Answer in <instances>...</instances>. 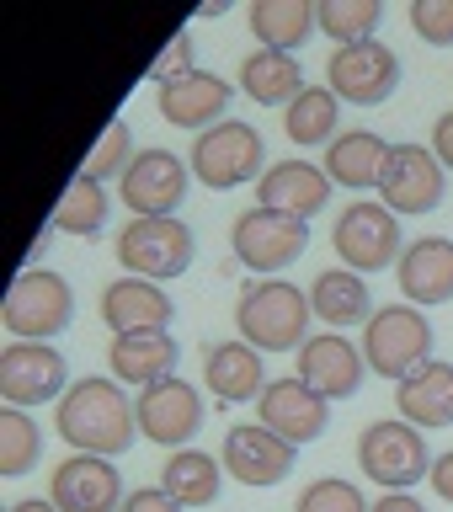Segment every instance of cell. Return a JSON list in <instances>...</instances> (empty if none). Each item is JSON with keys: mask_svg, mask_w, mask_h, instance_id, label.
I'll list each match as a JSON object with an SVG mask.
<instances>
[{"mask_svg": "<svg viewBox=\"0 0 453 512\" xmlns=\"http://www.w3.org/2000/svg\"><path fill=\"white\" fill-rule=\"evenodd\" d=\"M54 427L75 454L118 459L139 438V406L123 395L118 379L86 374V379H75L70 390H64V400L54 406Z\"/></svg>", "mask_w": 453, "mask_h": 512, "instance_id": "6da1fadb", "label": "cell"}, {"mask_svg": "<svg viewBox=\"0 0 453 512\" xmlns=\"http://www.w3.org/2000/svg\"><path fill=\"white\" fill-rule=\"evenodd\" d=\"M315 304L304 288H294L288 278H262L251 283L246 294L235 299V331L240 342H251L256 352H294L304 347L310 336H304V326H310Z\"/></svg>", "mask_w": 453, "mask_h": 512, "instance_id": "7a4b0ae2", "label": "cell"}, {"mask_svg": "<svg viewBox=\"0 0 453 512\" xmlns=\"http://www.w3.org/2000/svg\"><path fill=\"white\" fill-rule=\"evenodd\" d=\"M75 320V288L54 267H22L0 299V326L11 342H54Z\"/></svg>", "mask_w": 453, "mask_h": 512, "instance_id": "3957f363", "label": "cell"}, {"mask_svg": "<svg viewBox=\"0 0 453 512\" xmlns=\"http://www.w3.org/2000/svg\"><path fill=\"white\" fill-rule=\"evenodd\" d=\"M187 166H192V176H198L203 187L230 192V187H246L251 176L256 182L267 176V144H262V134H256L251 123L224 118V123L208 128V134L192 139Z\"/></svg>", "mask_w": 453, "mask_h": 512, "instance_id": "277c9868", "label": "cell"}, {"mask_svg": "<svg viewBox=\"0 0 453 512\" xmlns=\"http://www.w3.org/2000/svg\"><path fill=\"white\" fill-rule=\"evenodd\" d=\"M432 326L416 304H384L363 326V358L379 379H411L422 363H432Z\"/></svg>", "mask_w": 453, "mask_h": 512, "instance_id": "5b68a950", "label": "cell"}, {"mask_svg": "<svg viewBox=\"0 0 453 512\" xmlns=\"http://www.w3.org/2000/svg\"><path fill=\"white\" fill-rule=\"evenodd\" d=\"M432 464L438 459H432L422 427L400 422V416H390V422H368L363 438H358V470L384 491H411L422 475H432Z\"/></svg>", "mask_w": 453, "mask_h": 512, "instance_id": "8992f818", "label": "cell"}, {"mask_svg": "<svg viewBox=\"0 0 453 512\" xmlns=\"http://www.w3.org/2000/svg\"><path fill=\"white\" fill-rule=\"evenodd\" d=\"M198 256V240L182 219H128L123 235H118V262L128 267V278H150V283H166V278H182Z\"/></svg>", "mask_w": 453, "mask_h": 512, "instance_id": "52a82bcc", "label": "cell"}, {"mask_svg": "<svg viewBox=\"0 0 453 512\" xmlns=\"http://www.w3.org/2000/svg\"><path fill=\"white\" fill-rule=\"evenodd\" d=\"M331 251L342 256V267L352 272H384L390 262H400V251H406V240H400V214H390L384 203H347L342 214H336V230H331Z\"/></svg>", "mask_w": 453, "mask_h": 512, "instance_id": "ba28073f", "label": "cell"}, {"mask_svg": "<svg viewBox=\"0 0 453 512\" xmlns=\"http://www.w3.org/2000/svg\"><path fill=\"white\" fill-rule=\"evenodd\" d=\"M230 246H235L240 267L267 272V278H272L278 267H288V262H299V256H304V246H310V224L256 203V208H246V214H235Z\"/></svg>", "mask_w": 453, "mask_h": 512, "instance_id": "9c48e42d", "label": "cell"}, {"mask_svg": "<svg viewBox=\"0 0 453 512\" xmlns=\"http://www.w3.org/2000/svg\"><path fill=\"white\" fill-rule=\"evenodd\" d=\"M70 363H64L59 347L48 342H6L0 347V400L16 411L27 406H43V400H64V390H70Z\"/></svg>", "mask_w": 453, "mask_h": 512, "instance_id": "30bf717a", "label": "cell"}, {"mask_svg": "<svg viewBox=\"0 0 453 512\" xmlns=\"http://www.w3.org/2000/svg\"><path fill=\"white\" fill-rule=\"evenodd\" d=\"M326 86L342 96V102L379 107V102H390L395 86H400V59H395V48L379 43V38L342 43L326 59Z\"/></svg>", "mask_w": 453, "mask_h": 512, "instance_id": "8fae6325", "label": "cell"}, {"mask_svg": "<svg viewBox=\"0 0 453 512\" xmlns=\"http://www.w3.org/2000/svg\"><path fill=\"white\" fill-rule=\"evenodd\" d=\"M187 176H192V166L182 155L139 150L134 166H128L123 182H118V198H123V208L134 219H171L176 208H182V198H187Z\"/></svg>", "mask_w": 453, "mask_h": 512, "instance_id": "7c38bea8", "label": "cell"}, {"mask_svg": "<svg viewBox=\"0 0 453 512\" xmlns=\"http://www.w3.org/2000/svg\"><path fill=\"white\" fill-rule=\"evenodd\" d=\"M443 187H448V171L427 144H395L379 182V203L390 214H432L443 203Z\"/></svg>", "mask_w": 453, "mask_h": 512, "instance_id": "4fadbf2b", "label": "cell"}, {"mask_svg": "<svg viewBox=\"0 0 453 512\" xmlns=\"http://www.w3.org/2000/svg\"><path fill=\"white\" fill-rule=\"evenodd\" d=\"M139 438H150L160 448H182L192 443V432L203 427V395H198V384H187V379H160L150 384V390H139Z\"/></svg>", "mask_w": 453, "mask_h": 512, "instance_id": "5bb4252c", "label": "cell"}, {"mask_svg": "<svg viewBox=\"0 0 453 512\" xmlns=\"http://www.w3.org/2000/svg\"><path fill=\"white\" fill-rule=\"evenodd\" d=\"M256 422H262L267 432H278L283 443L304 448L331 427V400L315 395L304 379L288 374V379H272L262 390V400H256Z\"/></svg>", "mask_w": 453, "mask_h": 512, "instance_id": "9a60e30c", "label": "cell"}, {"mask_svg": "<svg viewBox=\"0 0 453 512\" xmlns=\"http://www.w3.org/2000/svg\"><path fill=\"white\" fill-rule=\"evenodd\" d=\"M48 502L59 512H118L123 507V475L112 459L70 454L48 480Z\"/></svg>", "mask_w": 453, "mask_h": 512, "instance_id": "2e32d148", "label": "cell"}, {"mask_svg": "<svg viewBox=\"0 0 453 512\" xmlns=\"http://www.w3.org/2000/svg\"><path fill=\"white\" fill-rule=\"evenodd\" d=\"M294 443H283L278 432H267L262 422H240L224 432V475H235L240 486H278V480H288V470H294Z\"/></svg>", "mask_w": 453, "mask_h": 512, "instance_id": "e0dca14e", "label": "cell"}, {"mask_svg": "<svg viewBox=\"0 0 453 512\" xmlns=\"http://www.w3.org/2000/svg\"><path fill=\"white\" fill-rule=\"evenodd\" d=\"M363 374H368V358L358 342H347L342 331H320L299 347V379L310 384L315 395L326 400H347L363 390Z\"/></svg>", "mask_w": 453, "mask_h": 512, "instance_id": "ac0fdd59", "label": "cell"}, {"mask_svg": "<svg viewBox=\"0 0 453 512\" xmlns=\"http://www.w3.org/2000/svg\"><path fill=\"white\" fill-rule=\"evenodd\" d=\"M230 86L214 70H187L176 80H160V118L171 128H192V134H208L214 123H224L230 112Z\"/></svg>", "mask_w": 453, "mask_h": 512, "instance_id": "d6986e66", "label": "cell"}, {"mask_svg": "<svg viewBox=\"0 0 453 512\" xmlns=\"http://www.w3.org/2000/svg\"><path fill=\"white\" fill-rule=\"evenodd\" d=\"M400 294H406L416 310L427 304H448L453 299V240L448 235H416L395 262Z\"/></svg>", "mask_w": 453, "mask_h": 512, "instance_id": "ffe728a7", "label": "cell"}, {"mask_svg": "<svg viewBox=\"0 0 453 512\" xmlns=\"http://www.w3.org/2000/svg\"><path fill=\"white\" fill-rule=\"evenodd\" d=\"M256 198L262 208H278V214H294L310 224V214L331 203V176L326 166H315V160H278V166H267V176L256 182Z\"/></svg>", "mask_w": 453, "mask_h": 512, "instance_id": "44dd1931", "label": "cell"}, {"mask_svg": "<svg viewBox=\"0 0 453 512\" xmlns=\"http://www.w3.org/2000/svg\"><path fill=\"white\" fill-rule=\"evenodd\" d=\"M176 315V304L166 299V288L150 278H112L102 288V320L112 336H134V331H166Z\"/></svg>", "mask_w": 453, "mask_h": 512, "instance_id": "7402d4cb", "label": "cell"}, {"mask_svg": "<svg viewBox=\"0 0 453 512\" xmlns=\"http://www.w3.org/2000/svg\"><path fill=\"white\" fill-rule=\"evenodd\" d=\"M203 384L224 406H240V400H262L272 379L262 374V352L251 342H214L203 352Z\"/></svg>", "mask_w": 453, "mask_h": 512, "instance_id": "603a6c76", "label": "cell"}, {"mask_svg": "<svg viewBox=\"0 0 453 512\" xmlns=\"http://www.w3.org/2000/svg\"><path fill=\"white\" fill-rule=\"evenodd\" d=\"M176 358H182V342H176L171 331H134V336H112V347H107L112 379H118V384H139V390H150V384L171 379Z\"/></svg>", "mask_w": 453, "mask_h": 512, "instance_id": "cb8c5ba5", "label": "cell"}, {"mask_svg": "<svg viewBox=\"0 0 453 512\" xmlns=\"http://www.w3.org/2000/svg\"><path fill=\"white\" fill-rule=\"evenodd\" d=\"M395 406H400V422L411 427H453V363H422L411 379L395 384Z\"/></svg>", "mask_w": 453, "mask_h": 512, "instance_id": "d4e9b609", "label": "cell"}, {"mask_svg": "<svg viewBox=\"0 0 453 512\" xmlns=\"http://www.w3.org/2000/svg\"><path fill=\"white\" fill-rule=\"evenodd\" d=\"M390 150L395 144H384L374 128H347V134H336L326 144V176L342 182V187H352V192L379 187L384 166H390Z\"/></svg>", "mask_w": 453, "mask_h": 512, "instance_id": "484cf974", "label": "cell"}, {"mask_svg": "<svg viewBox=\"0 0 453 512\" xmlns=\"http://www.w3.org/2000/svg\"><path fill=\"white\" fill-rule=\"evenodd\" d=\"M310 304L331 331L368 326V320H374V294H368L363 272H352V267H326L320 272V278L310 283Z\"/></svg>", "mask_w": 453, "mask_h": 512, "instance_id": "4316f807", "label": "cell"}, {"mask_svg": "<svg viewBox=\"0 0 453 512\" xmlns=\"http://www.w3.org/2000/svg\"><path fill=\"white\" fill-rule=\"evenodd\" d=\"M240 91L262 107H294V96L304 91V70H299L294 54L256 48V54L240 59Z\"/></svg>", "mask_w": 453, "mask_h": 512, "instance_id": "83f0119b", "label": "cell"}, {"mask_svg": "<svg viewBox=\"0 0 453 512\" xmlns=\"http://www.w3.org/2000/svg\"><path fill=\"white\" fill-rule=\"evenodd\" d=\"M224 486V459L203 454V448H182V454L166 459L160 470V491L171 496L176 507H208Z\"/></svg>", "mask_w": 453, "mask_h": 512, "instance_id": "f1b7e54d", "label": "cell"}, {"mask_svg": "<svg viewBox=\"0 0 453 512\" xmlns=\"http://www.w3.org/2000/svg\"><path fill=\"white\" fill-rule=\"evenodd\" d=\"M315 27V0H251V32L262 48L294 54Z\"/></svg>", "mask_w": 453, "mask_h": 512, "instance_id": "f546056e", "label": "cell"}, {"mask_svg": "<svg viewBox=\"0 0 453 512\" xmlns=\"http://www.w3.org/2000/svg\"><path fill=\"white\" fill-rule=\"evenodd\" d=\"M336 107H342V96L331 86H304L294 96V107L283 112V134L294 144H331L336 139Z\"/></svg>", "mask_w": 453, "mask_h": 512, "instance_id": "4dcf8cb0", "label": "cell"}, {"mask_svg": "<svg viewBox=\"0 0 453 512\" xmlns=\"http://www.w3.org/2000/svg\"><path fill=\"white\" fill-rule=\"evenodd\" d=\"M102 224H107V182L75 176V182L64 187L59 208H54V230L75 235V240H91V235H102Z\"/></svg>", "mask_w": 453, "mask_h": 512, "instance_id": "1f68e13d", "label": "cell"}, {"mask_svg": "<svg viewBox=\"0 0 453 512\" xmlns=\"http://www.w3.org/2000/svg\"><path fill=\"white\" fill-rule=\"evenodd\" d=\"M315 22L326 38L342 43H363L374 38L379 22H384V0H315Z\"/></svg>", "mask_w": 453, "mask_h": 512, "instance_id": "d6a6232c", "label": "cell"}, {"mask_svg": "<svg viewBox=\"0 0 453 512\" xmlns=\"http://www.w3.org/2000/svg\"><path fill=\"white\" fill-rule=\"evenodd\" d=\"M43 459V432L27 411L0 406V475H27Z\"/></svg>", "mask_w": 453, "mask_h": 512, "instance_id": "836d02e7", "label": "cell"}, {"mask_svg": "<svg viewBox=\"0 0 453 512\" xmlns=\"http://www.w3.org/2000/svg\"><path fill=\"white\" fill-rule=\"evenodd\" d=\"M134 155H139V150H134V128L118 118V123L102 128V139H96V150L86 155L80 176H91V182H107V176H118V182H123V171L134 166Z\"/></svg>", "mask_w": 453, "mask_h": 512, "instance_id": "e575fe53", "label": "cell"}, {"mask_svg": "<svg viewBox=\"0 0 453 512\" xmlns=\"http://www.w3.org/2000/svg\"><path fill=\"white\" fill-rule=\"evenodd\" d=\"M294 512H374V507H368V496L352 486V480L320 475V480H310V486L299 491Z\"/></svg>", "mask_w": 453, "mask_h": 512, "instance_id": "d590c367", "label": "cell"}, {"mask_svg": "<svg viewBox=\"0 0 453 512\" xmlns=\"http://www.w3.org/2000/svg\"><path fill=\"white\" fill-rule=\"evenodd\" d=\"M406 22H411V32H416L422 43L448 48V43H453V0H411Z\"/></svg>", "mask_w": 453, "mask_h": 512, "instance_id": "8d00e7d4", "label": "cell"}, {"mask_svg": "<svg viewBox=\"0 0 453 512\" xmlns=\"http://www.w3.org/2000/svg\"><path fill=\"white\" fill-rule=\"evenodd\" d=\"M187 70H198V64H192V38L182 32V38H171V48L155 59V75L160 80H176V75H187Z\"/></svg>", "mask_w": 453, "mask_h": 512, "instance_id": "74e56055", "label": "cell"}, {"mask_svg": "<svg viewBox=\"0 0 453 512\" xmlns=\"http://www.w3.org/2000/svg\"><path fill=\"white\" fill-rule=\"evenodd\" d=\"M118 512H182V507H176L160 486H139V491H128V496H123V507H118Z\"/></svg>", "mask_w": 453, "mask_h": 512, "instance_id": "f35d334b", "label": "cell"}, {"mask_svg": "<svg viewBox=\"0 0 453 512\" xmlns=\"http://www.w3.org/2000/svg\"><path fill=\"white\" fill-rule=\"evenodd\" d=\"M432 155L443 160V171H453V112H443V118L432 123Z\"/></svg>", "mask_w": 453, "mask_h": 512, "instance_id": "ab89813d", "label": "cell"}, {"mask_svg": "<svg viewBox=\"0 0 453 512\" xmlns=\"http://www.w3.org/2000/svg\"><path fill=\"white\" fill-rule=\"evenodd\" d=\"M432 491H438L443 496V502H453V448H448V454H438V464H432Z\"/></svg>", "mask_w": 453, "mask_h": 512, "instance_id": "60d3db41", "label": "cell"}, {"mask_svg": "<svg viewBox=\"0 0 453 512\" xmlns=\"http://www.w3.org/2000/svg\"><path fill=\"white\" fill-rule=\"evenodd\" d=\"M374 512H427V507L416 502L411 491H384L379 502H374Z\"/></svg>", "mask_w": 453, "mask_h": 512, "instance_id": "b9f144b4", "label": "cell"}, {"mask_svg": "<svg viewBox=\"0 0 453 512\" xmlns=\"http://www.w3.org/2000/svg\"><path fill=\"white\" fill-rule=\"evenodd\" d=\"M6 512H59L54 502H38V496H22V502H11Z\"/></svg>", "mask_w": 453, "mask_h": 512, "instance_id": "7bdbcfd3", "label": "cell"}]
</instances>
